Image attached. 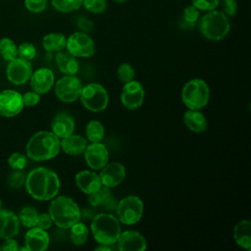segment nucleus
<instances>
[{
	"instance_id": "7ed1b4c3",
	"label": "nucleus",
	"mask_w": 251,
	"mask_h": 251,
	"mask_svg": "<svg viewBox=\"0 0 251 251\" xmlns=\"http://www.w3.org/2000/svg\"><path fill=\"white\" fill-rule=\"evenodd\" d=\"M53 223L60 228H70L80 220V210L77 204L65 195L54 197L49 205V212Z\"/></svg>"
},
{
	"instance_id": "37998d69",
	"label": "nucleus",
	"mask_w": 251,
	"mask_h": 251,
	"mask_svg": "<svg viewBox=\"0 0 251 251\" xmlns=\"http://www.w3.org/2000/svg\"><path fill=\"white\" fill-rule=\"evenodd\" d=\"M223 13L228 17H233L237 12L236 0H224L223 1Z\"/></svg>"
},
{
	"instance_id": "412c9836",
	"label": "nucleus",
	"mask_w": 251,
	"mask_h": 251,
	"mask_svg": "<svg viewBox=\"0 0 251 251\" xmlns=\"http://www.w3.org/2000/svg\"><path fill=\"white\" fill-rule=\"evenodd\" d=\"M52 132L59 138H64L75 130V120L73 116L67 112L58 113L51 123Z\"/></svg>"
},
{
	"instance_id": "bb28decb",
	"label": "nucleus",
	"mask_w": 251,
	"mask_h": 251,
	"mask_svg": "<svg viewBox=\"0 0 251 251\" xmlns=\"http://www.w3.org/2000/svg\"><path fill=\"white\" fill-rule=\"evenodd\" d=\"M88 203L94 207H98V206L109 207L110 204L113 203V196L110 188L106 186H103V187L101 186L98 190L89 194Z\"/></svg>"
},
{
	"instance_id": "20e7f679",
	"label": "nucleus",
	"mask_w": 251,
	"mask_h": 251,
	"mask_svg": "<svg viewBox=\"0 0 251 251\" xmlns=\"http://www.w3.org/2000/svg\"><path fill=\"white\" fill-rule=\"evenodd\" d=\"M90 229L97 243L107 245L115 244L122 232L119 219L108 213H100L94 216Z\"/></svg>"
},
{
	"instance_id": "58836bf2",
	"label": "nucleus",
	"mask_w": 251,
	"mask_h": 251,
	"mask_svg": "<svg viewBox=\"0 0 251 251\" xmlns=\"http://www.w3.org/2000/svg\"><path fill=\"white\" fill-rule=\"evenodd\" d=\"M220 0H192V5L199 11H211L218 7Z\"/></svg>"
},
{
	"instance_id": "f8f14e48",
	"label": "nucleus",
	"mask_w": 251,
	"mask_h": 251,
	"mask_svg": "<svg viewBox=\"0 0 251 251\" xmlns=\"http://www.w3.org/2000/svg\"><path fill=\"white\" fill-rule=\"evenodd\" d=\"M23 95L16 90L0 91V116L12 118L20 114L24 108Z\"/></svg>"
},
{
	"instance_id": "423d86ee",
	"label": "nucleus",
	"mask_w": 251,
	"mask_h": 251,
	"mask_svg": "<svg viewBox=\"0 0 251 251\" xmlns=\"http://www.w3.org/2000/svg\"><path fill=\"white\" fill-rule=\"evenodd\" d=\"M210 98V89L206 81L201 78H193L187 81L181 91V99L184 105L191 110H199L205 107Z\"/></svg>"
},
{
	"instance_id": "4468645a",
	"label": "nucleus",
	"mask_w": 251,
	"mask_h": 251,
	"mask_svg": "<svg viewBox=\"0 0 251 251\" xmlns=\"http://www.w3.org/2000/svg\"><path fill=\"white\" fill-rule=\"evenodd\" d=\"M84 159L90 169L94 171L101 170L108 163V149L100 142H91L86 146L84 151Z\"/></svg>"
},
{
	"instance_id": "e433bc0d",
	"label": "nucleus",
	"mask_w": 251,
	"mask_h": 251,
	"mask_svg": "<svg viewBox=\"0 0 251 251\" xmlns=\"http://www.w3.org/2000/svg\"><path fill=\"white\" fill-rule=\"evenodd\" d=\"M25 7L31 13H41L47 7V0H25Z\"/></svg>"
},
{
	"instance_id": "f257e3e1",
	"label": "nucleus",
	"mask_w": 251,
	"mask_h": 251,
	"mask_svg": "<svg viewBox=\"0 0 251 251\" xmlns=\"http://www.w3.org/2000/svg\"><path fill=\"white\" fill-rule=\"evenodd\" d=\"M25 185L32 198L47 201L57 196L60 180L54 171L45 167H38L31 170L25 176Z\"/></svg>"
},
{
	"instance_id": "2f4dec72",
	"label": "nucleus",
	"mask_w": 251,
	"mask_h": 251,
	"mask_svg": "<svg viewBox=\"0 0 251 251\" xmlns=\"http://www.w3.org/2000/svg\"><path fill=\"white\" fill-rule=\"evenodd\" d=\"M51 3L57 11L69 13L77 10L82 4V0H51Z\"/></svg>"
},
{
	"instance_id": "ea45409f",
	"label": "nucleus",
	"mask_w": 251,
	"mask_h": 251,
	"mask_svg": "<svg viewBox=\"0 0 251 251\" xmlns=\"http://www.w3.org/2000/svg\"><path fill=\"white\" fill-rule=\"evenodd\" d=\"M198 18H199V10L195 6L191 4L185 7L183 11V20L186 23L193 25L198 20Z\"/></svg>"
},
{
	"instance_id": "dca6fc26",
	"label": "nucleus",
	"mask_w": 251,
	"mask_h": 251,
	"mask_svg": "<svg viewBox=\"0 0 251 251\" xmlns=\"http://www.w3.org/2000/svg\"><path fill=\"white\" fill-rule=\"evenodd\" d=\"M117 242L118 249L121 251H143L147 245L145 237L136 230L121 232Z\"/></svg>"
},
{
	"instance_id": "f03ea898",
	"label": "nucleus",
	"mask_w": 251,
	"mask_h": 251,
	"mask_svg": "<svg viewBox=\"0 0 251 251\" xmlns=\"http://www.w3.org/2000/svg\"><path fill=\"white\" fill-rule=\"evenodd\" d=\"M61 150L60 138L52 131L35 132L25 146L26 156L33 161H46L56 157Z\"/></svg>"
},
{
	"instance_id": "4c0bfd02",
	"label": "nucleus",
	"mask_w": 251,
	"mask_h": 251,
	"mask_svg": "<svg viewBox=\"0 0 251 251\" xmlns=\"http://www.w3.org/2000/svg\"><path fill=\"white\" fill-rule=\"evenodd\" d=\"M25 176L22 171H15L9 176L8 177V184L12 188H19L23 184H25Z\"/></svg>"
},
{
	"instance_id": "79ce46f5",
	"label": "nucleus",
	"mask_w": 251,
	"mask_h": 251,
	"mask_svg": "<svg viewBox=\"0 0 251 251\" xmlns=\"http://www.w3.org/2000/svg\"><path fill=\"white\" fill-rule=\"evenodd\" d=\"M52 218L50 216L49 213H42V214H38V218H37V222H36V226L42 229H49L52 226Z\"/></svg>"
},
{
	"instance_id": "a878e982",
	"label": "nucleus",
	"mask_w": 251,
	"mask_h": 251,
	"mask_svg": "<svg viewBox=\"0 0 251 251\" xmlns=\"http://www.w3.org/2000/svg\"><path fill=\"white\" fill-rule=\"evenodd\" d=\"M67 38L63 33L50 32L42 38V46L48 52H59L66 48Z\"/></svg>"
},
{
	"instance_id": "aec40b11",
	"label": "nucleus",
	"mask_w": 251,
	"mask_h": 251,
	"mask_svg": "<svg viewBox=\"0 0 251 251\" xmlns=\"http://www.w3.org/2000/svg\"><path fill=\"white\" fill-rule=\"evenodd\" d=\"M75 181L77 188L88 195L95 192L102 186L99 175L88 170L78 172L75 176Z\"/></svg>"
},
{
	"instance_id": "f3484780",
	"label": "nucleus",
	"mask_w": 251,
	"mask_h": 251,
	"mask_svg": "<svg viewBox=\"0 0 251 251\" xmlns=\"http://www.w3.org/2000/svg\"><path fill=\"white\" fill-rule=\"evenodd\" d=\"M29 82L33 91L38 94H45L54 85L53 72L48 68H39L32 72Z\"/></svg>"
},
{
	"instance_id": "de8ad7c7",
	"label": "nucleus",
	"mask_w": 251,
	"mask_h": 251,
	"mask_svg": "<svg viewBox=\"0 0 251 251\" xmlns=\"http://www.w3.org/2000/svg\"><path fill=\"white\" fill-rule=\"evenodd\" d=\"M113 1H115V2H117V3H120V4H122V3H125V2H126L127 0H113Z\"/></svg>"
},
{
	"instance_id": "72a5a7b5",
	"label": "nucleus",
	"mask_w": 251,
	"mask_h": 251,
	"mask_svg": "<svg viewBox=\"0 0 251 251\" xmlns=\"http://www.w3.org/2000/svg\"><path fill=\"white\" fill-rule=\"evenodd\" d=\"M88 12L93 14H101L107 9L106 0H82V4Z\"/></svg>"
},
{
	"instance_id": "473e14b6",
	"label": "nucleus",
	"mask_w": 251,
	"mask_h": 251,
	"mask_svg": "<svg viewBox=\"0 0 251 251\" xmlns=\"http://www.w3.org/2000/svg\"><path fill=\"white\" fill-rule=\"evenodd\" d=\"M117 75L119 79L126 83L128 82L130 80L133 79L134 75H135V72L134 69L131 65H129L128 63H122L118 69H117Z\"/></svg>"
},
{
	"instance_id": "a19ab883",
	"label": "nucleus",
	"mask_w": 251,
	"mask_h": 251,
	"mask_svg": "<svg viewBox=\"0 0 251 251\" xmlns=\"http://www.w3.org/2000/svg\"><path fill=\"white\" fill-rule=\"evenodd\" d=\"M39 101H40V95L33 90L25 92L23 95V102H24L25 106L32 107V106L37 105L39 103Z\"/></svg>"
},
{
	"instance_id": "c9c22d12",
	"label": "nucleus",
	"mask_w": 251,
	"mask_h": 251,
	"mask_svg": "<svg viewBox=\"0 0 251 251\" xmlns=\"http://www.w3.org/2000/svg\"><path fill=\"white\" fill-rule=\"evenodd\" d=\"M8 165L15 171H22L26 165V156L20 152H15L8 158Z\"/></svg>"
},
{
	"instance_id": "cd10ccee",
	"label": "nucleus",
	"mask_w": 251,
	"mask_h": 251,
	"mask_svg": "<svg viewBox=\"0 0 251 251\" xmlns=\"http://www.w3.org/2000/svg\"><path fill=\"white\" fill-rule=\"evenodd\" d=\"M70 228H71L70 238L72 242L76 246L83 245L86 242L88 238V233H89L86 225L78 221L75 224H74Z\"/></svg>"
},
{
	"instance_id": "39448f33",
	"label": "nucleus",
	"mask_w": 251,
	"mask_h": 251,
	"mask_svg": "<svg viewBox=\"0 0 251 251\" xmlns=\"http://www.w3.org/2000/svg\"><path fill=\"white\" fill-rule=\"evenodd\" d=\"M198 26L202 35L212 41L224 39L230 29L227 16L215 9L207 11V13L201 17Z\"/></svg>"
},
{
	"instance_id": "a211bd4d",
	"label": "nucleus",
	"mask_w": 251,
	"mask_h": 251,
	"mask_svg": "<svg viewBox=\"0 0 251 251\" xmlns=\"http://www.w3.org/2000/svg\"><path fill=\"white\" fill-rule=\"evenodd\" d=\"M49 235L38 226L30 227L25 236V245L28 251H44L49 246Z\"/></svg>"
},
{
	"instance_id": "c756f323",
	"label": "nucleus",
	"mask_w": 251,
	"mask_h": 251,
	"mask_svg": "<svg viewBox=\"0 0 251 251\" xmlns=\"http://www.w3.org/2000/svg\"><path fill=\"white\" fill-rule=\"evenodd\" d=\"M0 54L6 61H12L18 57V46L9 37L0 39Z\"/></svg>"
},
{
	"instance_id": "09e8293b",
	"label": "nucleus",
	"mask_w": 251,
	"mask_h": 251,
	"mask_svg": "<svg viewBox=\"0 0 251 251\" xmlns=\"http://www.w3.org/2000/svg\"><path fill=\"white\" fill-rule=\"evenodd\" d=\"M1 205H2V202H1V199H0V209H1Z\"/></svg>"
},
{
	"instance_id": "8fccbe9b",
	"label": "nucleus",
	"mask_w": 251,
	"mask_h": 251,
	"mask_svg": "<svg viewBox=\"0 0 251 251\" xmlns=\"http://www.w3.org/2000/svg\"><path fill=\"white\" fill-rule=\"evenodd\" d=\"M0 250H1V245H0Z\"/></svg>"
},
{
	"instance_id": "6ab92c4d",
	"label": "nucleus",
	"mask_w": 251,
	"mask_h": 251,
	"mask_svg": "<svg viewBox=\"0 0 251 251\" xmlns=\"http://www.w3.org/2000/svg\"><path fill=\"white\" fill-rule=\"evenodd\" d=\"M19 217L12 211L0 209V238H13L19 233Z\"/></svg>"
},
{
	"instance_id": "c85d7f7f",
	"label": "nucleus",
	"mask_w": 251,
	"mask_h": 251,
	"mask_svg": "<svg viewBox=\"0 0 251 251\" xmlns=\"http://www.w3.org/2000/svg\"><path fill=\"white\" fill-rule=\"evenodd\" d=\"M104 126L101 122L92 120L85 126L86 139L90 142H100L104 137Z\"/></svg>"
},
{
	"instance_id": "4be33fe9",
	"label": "nucleus",
	"mask_w": 251,
	"mask_h": 251,
	"mask_svg": "<svg viewBox=\"0 0 251 251\" xmlns=\"http://www.w3.org/2000/svg\"><path fill=\"white\" fill-rule=\"evenodd\" d=\"M87 145V141L83 136L73 133L61 138L60 140L61 150H63V152L66 154L73 156H77L84 153Z\"/></svg>"
},
{
	"instance_id": "49530a36",
	"label": "nucleus",
	"mask_w": 251,
	"mask_h": 251,
	"mask_svg": "<svg viewBox=\"0 0 251 251\" xmlns=\"http://www.w3.org/2000/svg\"><path fill=\"white\" fill-rule=\"evenodd\" d=\"M112 249H113L112 245H107V244H99V246L95 248V250H106V251H110Z\"/></svg>"
},
{
	"instance_id": "1a4fd4ad",
	"label": "nucleus",
	"mask_w": 251,
	"mask_h": 251,
	"mask_svg": "<svg viewBox=\"0 0 251 251\" xmlns=\"http://www.w3.org/2000/svg\"><path fill=\"white\" fill-rule=\"evenodd\" d=\"M82 89L81 81L75 75H65L55 83V94L64 103H72L79 98Z\"/></svg>"
},
{
	"instance_id": "ddd939ff",
	"label": "nucleus",
	"mask_w": 251,
	"mask_h": 251,
	"mask_svg": "<svg viewBox=\"0 0 251 251\" xmlns=\"http://www.w3.org/2000/svg\"><path fill=\"white\" fill-rule=\"evenodd\" d=\"M144 95L145 92L142 84L132 79L125 83L121 92V101L126 109L135 110L142 105Z\"/></svg>"
},
{
	"instance_id": "7c9ffc66",
	"label": "nucleus",
	"mask_w": 251,
	"mask_h": 251,
	"mask_svg": "<svg viewBox=\"0 0 251 251\" xmlns=\"http://www.w3.org/2000/svg\"><path fill=\"white\" fill-rule=\"evenodd\" d=\"M18 217H19L20 223H22L23 226L30 228L36 226L38 213L35 208L31 206H25L21 210Z\"/></svg>"
},
{
	"instance_id": "0eeeda50",
	"label": "nucleus",
	"mask_w": 251,
	"mask_h": 251,
	"mask_svg": "<svg viewBox=\"0 0 251 251\" xmlns=\"http://www.w3.org/2000/svg\"><path fill=\"white\" fill-rule=\"evenodd\" d=\"M79 99L88 111L94 113L105 110L109 103L107 90L104 86L96 82H91L82 86Z\"/></svg>"
},
{
	"instance_id": "b1692460",
	"label": "nucleus",
	"mask_w": 251,
	"mask_h": 251,
	"mask_svg": "<svg viewBox=\"0 0 251 251\" xmlns=\"http://www.w3.org/2000/svg\"><path fill=\"white\" fill-rule=\"evenodd\" d=\"M233 239L235 243L246 249L251 250V223L248 220H242L237 223L233 228Z\"/></svg>"
},
{
	"instance_id": "f704fd0d",
	"label": "nucleus",
	"mask_w": 251,
	"mask_h": 251,
	"mask_svg": "<svg viewBox=\"0 0 251 251\" xmlns=\"http://www.w3.org/2000/svg\"><path fill=\"white\" fill-rule=\"evenodd\" d=\"M36 55V49L32 43L23 42L18 46V57L26 61L32 60Z\"/></svg>"
},
{
	"instance_id": "2eb2a0df",
	"label": "nucleus",
	"mask_w": 251,
	"mask_h": 251,
	"mask_svg": "<svg viewBox=\"0 0 251 251\" xmlns=\"http://www.w3.org/2000/svg\"><path fill=\"white\" fill-rule=\"evenodd\" d=\"M99 177L103 186L112 188L119 185L126 177V168L122 163H107L99 174Z\"/></svg>"
},
{
	"instance_id": "a18cd8bd",
	"label": "nucleus",
	"mask_w": 251,
	"mask_h": 251,
	"mask_svg": "<svg viewBox=\"0 0 251 251\" xmlns=\"http://www.w3.org/2000/svg\"><path fill=\"white\" fill-rule=\"evenodd\" d=\"M77 25L80 27V29H82L83 31H86V32L90 31L92 29V26H93L92 23L89 20L85 19V18L77 19Z\"/></svg>"
},
{
	"instance_id": "393cba45",
	"label": "nucleus",
	"mask_w": 251,
	"mask_h": 251,
	"mask_svg": "<svg viewBox=\"0 0 251 251\" xmlns=\"http://www.w3.org/2000/svg\"><path fill=\"white\" fill-rule=\"evenodd\" d=\"M184 125L195 133H201L207 128V120L198 110H187L183 115Z\"/></svg>"
},
{
	"instance_id": "c03bdc74",
	"label": "nucleus",
	"mask_w": 251,
	"mask_h": 251,
	"mask_svg": "<svg viewBox=\"0 0 251 251\" xmlns=\"http://www.w3.org/2000/svg\"><path fill=\"white\" fill-rule=\"evenodd\" d=\"M19 244L18 242L13 238H7L5 239L4 243L1 245V250L3 251H17L19 250Z\"/></svg>"
},
{
	"instance_id": "5701e85b",
	"label": "nucleus",
	"mask_w": 251,
	"mask_h": 251,
	"mask_svg": "<svg viewBox=\"0 0 251 251\" xmlns=\"http://www.w3.org/2000/svg\"><path fill=\"white\" fill-rule=\"evenodd\" d=\"M56 64L61 73L66 75H75L78 72V62L69 51L61 50L55 56Z\"/></svg>"
},
{
	"instance_id": "6e6552de",
	"label": "nucleus",
	"mask_w": 251,
	"mask_h": 251,
	"mask_svg": "<svg viewBox=\"0 0 251 251\" xmlns=\"http://www.w3.org/2000/svg\"><path fill=\"white\" fill-rule=\"evenodd\" d=\"M117 215L121 223L131 226L138 223L143 215V202L135 195H128L118 203Z\"/></svg>"
},
{
	"instance_id": "9b49d317",
	"label": "nucleus",
	"mask_w": 251,
	"mask_h": 251,
	"mask_svg": "<svg viewBox=\"0 0 251 251\" xmlns=\"http://www.w3.org/2000/svg\"><path fill=\"white\" fill-rule=\"evenodd\" d=\"M32 72V66L29 61L19 57L9 61L6 69L8 80L15 85H22L26 83L29 80Z\"/></svg>"
},
{
	"instance_id": "9d476101",
	"label": "nucleus",
	"mask_w": 251,
	"mask_h": 251,
	"mask_svg": "<svg viewBox=\"0 0 251 251\" xmlns=\"http://www.w3.org/2000/svg\"><path fill=\"white\" fill-rule=\"evenodd\" d=\"M67 51L78 58H89L95 53L93 40L85 32H74L67 38Z\"/></svg>"
}]
</instances>
